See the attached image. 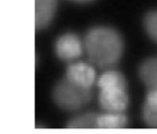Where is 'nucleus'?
Wrapping results in <instances>:
<instances>
[{"instance_id":"1","label":"nucleus","mask_w":157,"mask_h":134,"mask_svg":"<svg viewBox=\"0 0 157 134\" xmlns=\"http://www.w3.org/2000/svg\"><path fill=\"white\" fill-rule=\"evenodd\" d=\"M84 45L90 61L101 67H109L116 64L124 50L121 35L107 27L91 29L86 35Z\"/></svg>"},{"instance_id":"2","label":"nucleus","mask_w":157,"mask_h":134,"mask_svg":"<svg viewBox=\"0 0 157 134\" xmlns=\"http://www.w3.org/2000/svg\"><path fill=\"white\" fill-rule=\"evenodd\" d=\"M53 98L57 105L65 110H76L91 98V88H87L65 78L55 86Z\"/></svg>"},{"instance_id":"3","label":"nucleus","mask_w":157,"mask_h":134,"mask_svg":"<svg viewBox=\"0 0 157 134\" xmlns=\"http://www.w3.org/2000/svg\"><path fill=\"white\" fill-rule=\"evenodd\" d=\"M84 48V45L77 35L68 33L61 35L57 40L55 52L63 61H73L81 56Z\"/></svg>"},{"instance_id":"4","label":"nucleus","mask_w":157,"mask_h":134,"mask_svg":"<svg viewBox=\"0 0 157 134\" xmlns=\"http://www.w3.org/2000/svg\"><path fill=\"white\" fill-rule=\"evenodd\" d=\"M127 89L107 88L100 91L99 103L106 111L123 112L128 104Z\"/></svg>"},{"instance_id":"5","label":"nucleus","mask_w":157,"mask_h":134,"mask_svg":"<svg viewBox=\"0 0 157 134\" xmlns=\"http://www.w3.org/2000/svg\"><path fill=\"white\" fill-rule=\"evenodd\" d=\"M65 77L79 85L91 88L96 80V73L90 64L84 62H75L69 65Z\"/></svg>"},{"instance_id":"6","label":"nucleus","mask_w":157,"mask_h":134,"mask_svg":"<svg viewBox=\"0 0 157 134\" xmlns=\"http://www.w3.org/2000/svg\"><path fill=\"white\" fill-rule=\"evenodd\" d=\"M58 0H35V23L41 29L50 23L55 15Z\"/></svg>"},{"instance_id":"7","label":"nucleus","mask_w":157,"mask_h":134,"mask_svg":"<svg viewBox=\"0 0 157 134\" xmlns=\"http://www.w3.org/2000/svg\"><path fill=\"white\" fill-rule=\"evenodd\" d=\"M127 124V117L123 112L106 111L102 114H98V129L119 130L124 128Z\"/></svg>"},{"instance_id":"8","label":"nucleus","mask_w":157,"mask_h":134,"mask_svg":"<svg viewBox=\"0 0 157 134\" xmlns=\"http://www.w3.org/2000/svg\"><path fill=\"white\" fill-rule=\"evenodd\" d=\"M143 117L147 125L157 129V88L149 89L143 107Z\"/></svg>"},{"instance_id":"9","label":"nucleus","mask_w":157,"mask_h":134,"mask_svg":"<svg viewBox=\"0 0 157 134\" xmlns=\"http://www.w3.org/2000/svg\"><path fill=\"white\" fill-rule=\"evenodd\" d=\"M100 90L107 88L127 89V81L124 75L113 70L107 71L100 76L98 80Z\"/></svg>"},{"instance_id":"10","label":"nucleus","mask_w":157,"mask_h":134,"mask_svg":"<svg viewBox=\"0 0 157 134\" xmlns=\"http://www.w3.org/2000/svg\"><path fill=\"white\" fill-rule=\"evenodd\" d=\"M140 75L149 89L157 88V57L143 63L140 68Z\"/></svg>"},{"instance_id":"11","label":"nucleus","mask_w":157,"mask_h":134,"mask_svg":"<svg viewBox=\"0 0 157 134\" xmlns=\"http://www.w3.org/2000/svg\"><path fill=\"white\" fill-rule=\"evenodd\" d=\"M98 114L85 113L73 118L67 124L69 129H98Z\"/></svg>"},{"instance_id":"12","label":"nucleus","mask_w":157,"mask_h":134,"mask_svg":"<svg viewBox=\"0 0 157 134\" xmlns=\"http://www.w3.org/2000/svg\"><path fill=\"white\" fill-rule=\"evenodd\" d=\"M144 24L148 35L157 43V11L147 15Z\"/></svg>"},{"instance_id":"13","label":"nucleus","mask_w":157,"mask_h":134,"mask_svg":"<svg viewBox=\"0 0 157 134\" xmlns=\"http://www.w3.org/2000/svg\"><path fill=\"white\" fill-rule=\"evenodd\" d=\"M74 1L80 2H88V1H90V0H74Z\"/></svg>"}]
</instances>
